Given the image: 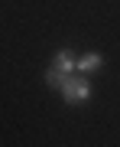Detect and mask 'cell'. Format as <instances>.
<instances>
[{
  "mask_svg": "<svg viewBox=\"0 0 120 147\" xmlns=\"http://www.w3.org/2000/svg\"><path fill=\"white\" fill-rule=\"evenodd\" d=\"M42 79H46V85H49V88H55V92H62V85L68 82V75H65V72H58V69H52V65H49V69H46V75H42Z\"/></svg>",
  "mask_w": 120,
  "mask_h": 147,
  "instance_id": "cell-4",
  "label": "cell"
},
{
  "mask_svg": "<svg viewBox=\"0 0 120 147\" xmlns=\"http://www.w3.org/2000/svg\"><path fill=\"white\" fill-rule=\"evenodd\" d=\"M101 65H104V56L101 53H84V56H78V69H75V72L88 75V72H97Z\"/></svg>",
  "mask_w": 120,
  "mask_h": 147,
  "instance_id": "cell-3",
  "label": "cell"
},
{
  "mask_svg": "<svg viewBox=\"0 0 120 147\" xmlns=\"http://www.w3.org/2000/svg\"><path fill=\"white\" fill-rule=\"evenodd\" d=\"M52 69H58V72H65V75H75V69H78V56H75V49L62 46V49L55 53V59H52Z\"/></svg>",
  "mask_w": 120,
  "mask_h": 147,
  "instance_id": "cell-2",
  "label": "cell"
},
{
  "mask_svg": "<svg viewBox=\"0 0 120 147\" xmlns=\"http://www.w3.org/2000/svg\"><path fill=\"white\" fill-rule=\"evenodd\" d=\"M62 98H65V105H84L91 98V82L68 75V82L62 85Z\"/></svg>",
  "mask_w": 120,
  "mask_h": 147,
  "instance_id": "cell-1",
  "label": "cell"
}]
</instances>
